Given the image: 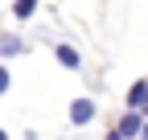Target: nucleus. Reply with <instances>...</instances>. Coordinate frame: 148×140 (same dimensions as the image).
Instances as JSON below:
<instances>
[{
  "label": "nucleus",
  "instance_id": "f257e3e1",
  "mask_svg": "<svg viewBox=\"0 0 148 140\" xmlns=\"http://www.w3.org/2000/svg\"><path fill=\"white\" fill-rule=\"evenodd\" d=\"M95 115H99V107H95V99H90V95H78V99L70 103V124H74V128H86Z\"/></svg>",
  "mask_w": 148,
  "mask_h": 140
},
{
  "label": "nucleus",
  "instance_id": "f03ea898",
  "mask_svg": "<svg viewBox=\"0 0 148 140\" xmlns=\"http://www.w3.org/2000/svg\"><path fill=\"white\" fill-rule=\"evenodd\" d=\"M140 128H144V115H140V111H127L119 124H115V132H119L123 140H140Z\"/></svg>",
  "mask_w": 148,
  "mask_h": 140
},
{
  "label": "nucleus",
  "instance_id": "7ed1b4c3",
  "mask_svg": "<svg viewBox=\"0 0 148 140\" xmlns=\"http://www.w3.org/2000/svg\"><path fill=\"white\" fill-rule=\"evenodd\" d=\"M144 99H148V78H140V82L127 86V111H140Z\"/></svg>",
  "mask_w": 148,
  "mask_h": 140
},
{
  "label": "nucleus",
  "instance_id": "20e7f679",
  "mask_svg": "<svg viewBox=\"0 0 148 140\" xmlns=\"http://www.w3.org/2000/svg\"><path fill=\"white\" fill-rule=\"evenodd\" d=\"M53 58H58V62H62L66 70H78V66H82L78 49H74V45H66V41H62V45H53Z\"/></svg>",
  "mask_w": 148,
  "mask_h": 140
},
{
  "label": "nucleus",
  "instance_id": "39448f33",
  "mask_svg": "<svg viewBox=\"0 0 148 140\" xmlns=\"http://www.w3.org/2000/svg\"><path fill=\"white\" fill-rule=\"evenodd\" d=\"M0 54H4V58H16V54H25V41L16 37V33H4V37H0Z\"/></svg>",
  "mask_w": 148,
  "mask_h": 140
},
{
  "label": "nucleus",
  "instance_id": "423d86ee",
  "mask_svg": "<svg viewBox=\"0 0 148 140\" xmlns=\"http://www.w3.org/2000/svg\"><path fill=\"white\" fill-rule=\"evenodd\" d=\"M37 4H41V0H12V16L16 21H29V16L37 12Z\"/></svg>",
  "mask_w": 148,
  "mask_h": 140
},
{
  "label": "nucleus",
  "instance_id": "0eeeda50",
  "mask_svg": "<svg viewBox=\"0 0 148 140\" xmlns=\"http://www.w3.org/2000/svg\"><path fill=\"white\" fill-rule=\"evenodd\" d=\"M8 86H12V78H8V66H0V95H8Z\"/></svg>",
  "mask_w": 148,
  "mask_h": 140
},
{
  "label": "nucleus",
  "instance_id": "6e6552de",
  "mask_svg": "<svg viewBox=\"0 0 148 140\" xmlns=\"http://www.w3.org/2000/svg\"><path fill=\"white\" fill-rule=\"evenodd\" d=\"M103 140H123V136H119V132H115V128H111V132H107V136H103Z\"/></svg>",
  "mask_w": 148,
  "mask_h": 140
},
{
  "label": "nucleus",
  "instance_id": "1a4fd4ad",
  "mask_svg": "<svg viewBox=\"0 0 148 140\" xmlns=\"http://www.w3.org/2000/svg\"><path fill=\"white\" fill-rule=\"evenodd\" d=\"M140 140H148V119H144V128H140Z\"/></svg>",
  "mask_w": 148,
  "mask_h": 140
},
{
  "label": "nucleus",
  "instance_id": "9d476101",
  "mask_svg": "<svg viewBox=\"0 0 148 140\" xmlns=\"http://www.w3.org/2000/svg\"><path fill=\"white\" fill-rule=\"evenodd\" d=\"M140 115H144V119H148V99H144V107H140Z\"/></svg>",
  "mask_w": 148,
  "mask_h": 140
},
{
  "label": "nucleus",
  "instance_id": "9b49d317",
  "mask_svg": "<svg viewBox=\"0 0 148 140\" xmlns=\"http://www.w3.org/2000/svg\"><path fill=\"white\" fill-rule=\"evenodd\" d=\"M0 140H8V132H4V128H0Z\"/></svg>",
  "mask_w": 148,
  "mask_h": 140
}]
</instances>
